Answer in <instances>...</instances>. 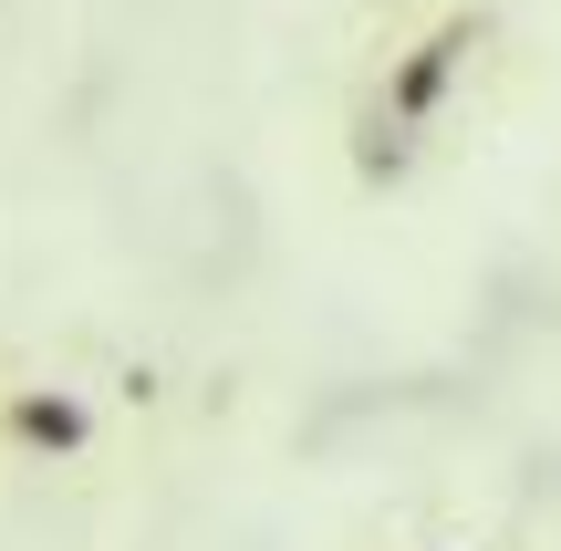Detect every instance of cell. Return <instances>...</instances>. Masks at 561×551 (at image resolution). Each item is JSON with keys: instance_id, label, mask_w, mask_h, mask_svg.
Here are the masks:
<instances>
[{"instance_id": "6da1fadb", "label": "cell", "mask_w": 561, "mask_h": 551, "mask_svg": "<svg viewBox=\"0 0 561 551\" xmlns=\"http://www.w3.org/2000/svg\"><path fill=\"white\" fill-rule=\"evenodd\" d=\"M489 42V11H447L437 32H416L396 62H385V115H405L426 136V125L447 115V94H458V73H468V53Z\"/></svg>"}, {"instance_id": "7a4b0ae2", "label": "cell", "mask_w": 561, "mask_h": 551, "mask_svg": "<svg viewBox=\"0 0 561 551\" xmlns=\"http://www.w3.org/2000/svg\"><path fill=\"white\" fill-rule=\"evenodd\" d=\"M0 448L21 458H83L94 448V406L73 386H11L0 395Z\"/></svg>"}, {"instance_id": "3957f363", "label": "cell", "mask_w": 561, "mask_h": 551, "mask_svg": "<svg viewBox=\"0 0 561 551\" xmlns=\"http://www.w3.org/2000/svg\"><path fill=\"white\" fill-rule=\"evenodd\" d=\"M354 167H364V187H396L405 167H416V125H405V115H385V94L354 115Z\"/></svg>"}]
</instances>
